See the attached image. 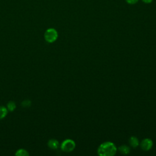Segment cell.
I'll list each match as a JSON object with an SVG mask.
<instances>
[{
	"label": "cell",
	"instance_id": "7a4b0ae2",
	"mask_svg": "<svg viewBox=\"0 0 156 156\" xmlns=\"http://www.w3.org/2000/svg\"><path fill=\"white\" fill-rule=\"evenodd\" d=\"M44 38L48 43H54L58 38V32L54 28H49L45 31Z\"/></svg>",
	"mask_w": 156,
	"mask_h": 156
},
{
	"label": "cell",
	"instance_id": "ba28073f",
	"mask_svg": "<svg viewBox=\"0 0 156 156\" xmlns=\"http://www.w3.org/2000/svg\"><path fill=\"white\" fill-rule=\"evenodd\" d=\"M119 150L120 152L124 155L128 154L130 152V148L127 145H122L119 146Z\"/></svg>",
	"mask_w": 156,
	"mask_h": 156
},
{
	"label": "cell",
	"instance_id": "30bf717a",
	"mask_svg": "<svg viewBox=\"0 0 156 156\" xmlns=\"http://www.w3.org/2000/svg\"><path fill=\"white\" fill-rule=\"evenodd\" d=\"M7 108L8 111L13 112L16 108V104L13 101H9L7 104Z\"/></svg>",
	"mask_w": 156,
	"mask_h": 156
},
{
	"label": "cell",
	"instance_id": "3957f363",
	"mask_svg": "<svg viewBox=\"0 0 156 156\" xmlns=\"http://www.w3.org/2000/svg\"><path fill=\"white\" fill-rule=\"evenodd\" d=\"M76 147L75 142L71 139L65 140L61 144V149L63 152H69L73 151Z\"/></svg>",
	"mask_w": 156,
	"mask_h": 156
},
{
	"label": "cell",
	"instance_id": "5b68a950",
	"mask_svg": "<svg viewBox=\"0 0 156 156\" xmlns=\"http://www.w3.org/2000/svg\"><path fill=\"white\" fill-rule=\"evenodd\" d=\"M48 146L52 149H56L59 146V143L55 139H51L48 142Z\"/></svg>",
	"mask_w": 156,
	"mask_h": 156
},
{
	"label": "cell",
	"instance_id": "8992f818",
	"mask_svg": "<svg viewBox=\"0 0 156 156\" xmlns=\"http://www.w3.org/2000/svg\"><path fill=\"white\" fill-rule=\"evenodd\" d=\"M129 143L133 147H136L139 144V141L136 137L132 136L129 139Z\"/></svg>",
	"mask_w": 156,
	"mask_h": 156
},
{
	"label": "cell",
	"instance_id": "4fadbf2b",
	"mask_svg": "<svg viewBox=\"0 0 156 156\" xmlns=\"http://www.w3.org/2000/svg\"><path fill=\"white\" fill-rule=\"evenodd\" d=\"M153 0H142V1L146 4H150L152 2Z\"/></svg>",
	"mask_w": 156,
	"mask_h": 156
},
{
	"label": "cell",
	"instance_id": "277c9868",
	"mask_svg": "<svg viewBox=\"0 0 156 156\" xmlns=\"http://www.w3.org/2000/svg\"><path fill=\"white\" fill-rule=\"evenodd\" d=\"M152 145H153V142L149 138H145L143 140L140 144L141 149L146 151L150 150L152 148Z\"/></svg>",
	"mask_w": 156,
	"mask_h": 156
},
{
	"label": "cell",
	"instance_id": "7c38bea8",
	"mask_svg": "<svg viewBox=\"0 0 156 156\" xmlns=\"http://www.w3.org/2000/svg\"><path fill=\"white\" fill-rule=\"evenodd\" d=\"M126 1L129 4H135L138 1V0H126Z\"/></svg>",
	"mask_w": 156,
	"mask_h": 156
},
{
	"label": "cell",
	"instance_id": "9c48e42d",
	"mask_svg": "<svg viewBox=\"0 0 156 156\" xmlns=\"http://www.w3.org/2000/svg\"><path fill=\"white\" fill-rule=\"evenodd\" d=\"M29 155L28 152L24 149H20L17 150L15 153V155L16 156H27Z\"/></svg>",
	"mask_w": 156,
	"mask_h": 156
},
{
	"label": "cell",
	"instance_id": "8fae6325",
	"mask_svg": "<svg viewBox=\"0 0 156 156\" xmlns=\"http://www.w3.org/2000/svg\"><path fill=\"white\" fill-rule=\"evenodd\" d=\"M22 105L23 107H29L30 105V101L29 100H26L22 102Z\"/></svg>",
	"mask_w": 156,
	"mask_h": 156
},
{
	"label": "cell",
	"instance_id": "52a82bcc",
	"mask_svg": "<svg viewBox=\"0 0 156 156\" xmlns=\"http://www.w3.org/2000/svg\"><path fill=\"white\" fill-rule=\"evenodd\" d=\"M8 113V110L4 106H0V119L4 118Z\"/></svg>",
	"mask_w": 156,
	"mask_h": 156
},
{
	"label": "cell",
	"instance_id": "6da1fadb",
	"mask_svg": "<svg viewBox=\"0 0 156 156\" xmlns=\"http://www.w3.org/2000/svg\"><path fill=\"white\" fill-rule=\"evenodd\" d=\"M116 146L110 141L102 143L98 149V154L100 156H113L116 153Z\"/></svg>",
	"mask_w": 156,
	"mask_h": 156
}]
</instances>
